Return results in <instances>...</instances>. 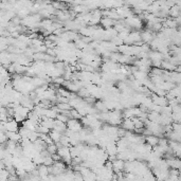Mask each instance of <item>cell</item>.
<instances>
[{
    "label": "cell",
    "instance_id": "obj_1",
    "mask_svg": "<svg viewBox=\"0 0 181 181\" xmlns=\"http://www.w3.org/2000/svg\"><path fill=\"white\" fill-rule=\"evenodd\" d=\"M125 23H126L127 27L138 30V29H141L142 28V19H140L138 15L133 14V15L125 18Z\"/></svg>",
    "mask_w": 181,
    "mask_h": 181
},
{
    "label": "cell",
    "instance_id": "obj_2",
    "mask_svg": "<svg viewBox=\"0 0 181 181\" xmlns=\"http://www.w3.org/2000/svg\"><path fill=\"white\" fill-rule=\"evenodd\" d=\"M66 125H67V128H69V129H71L72 131H74V133H77V131H79V130L83 128V124H82V122H79V120H77V119H69V120L66 122Z\"/></svg>",
    "mask_w": 181,
    "mask_h": 181
},
{
    "label": "cell",
    "instance_id": "obj_3",
    "mask_svg": "<svg viewBox=\"0 0 181 181\" xmlns=\"http://www.w3.org/2000/svg\"><path fill=\"white\" fill-rule=\"evenodd\" d=\"M169 148L172 149L174 156L180 158V155H181V144H180V142L174 141V140H169Z\"/></svg>",
    "mask_w": 181,
    "mask_h": 181
},
{
    "label": "cell",
    "instance_id": "obj_4",
    "mask_svg": "<svg viewBox=\"0 0 181 181\" xmlns=\"http://www.w3.org/2000/svg\"><path fill=\"white\" fill-rule=\"evenodd\" d=\"M4 129H6V131H18V122H16L15 120H11V119L6 121L4 122Z\"/></svg>",
    "mask_w": 181,
    "mask_h": 181
},
{
    "label": "cell",
    "instance_id": "obj_5",
    "mask_svg": "<svg viewBox=\"0 0 181 181\" xmlns=\"http://www.w3.org/2000/svg\"><path fill=\"white\" fill-rule=\"evenodd\" d=\"M165 161L169 169H181L180 159L178 157H176V156H173V157L169 158V159H165Z\"/></svg>",
    "mask_w": 181,
    "mask_h": 181
},
{
    "label": "cell",
    "instance_id": "obj_6",
    "mask_svg": "<svg viewBox=\"0 0 181 181\" xmlns=\"http://www.w3.org/2000/svg\"><path fill=\"white\" fill-rule=\"evenodd\" d=\"M155 35H156V34L153 33V32L149 30H144V31H142V32H140L141 40L144 42V44H149V42L151 41V39L155 37Z\"/></svg>",
    "mask_w": 181,
    "mask_h": 181
},
{
    "label": "cell",
    "instance_id": "obj_7",
    "mask_svg": "<svg viewBox=\"0 0 181 181\" xmlns=\"http://www.w3.org/2000/svg\"><path fill=\"white\" fill-rule=\"evenodd\" d=\"M151 99L153 101L154 104H157V105H160V106H165L167 105V99L165 97H161V95H157L156 93H153L151 94Z\"/></svg>",
    "mask_w": 181,
    "mask_h": 181
},
{
    "label": "cell",
    "instance_id": "obj_8",
    "mask_svg": "<svg viewBox=\"0 0 181 181\" xmlns=\"http://www.w3.org/2000/svg\"><path fill=\"white\" fill-rule=\"evenodd\" d=\"M111 162H112V172L113 173L123 172L124 163H125V161L121 160V159H118V158H115V160H112Z\"/></svg>",
    "mask_w": 181,
    "mask_h": 181
},
{
    "label": "cell",
    "instance_id": "obj_9",
    "mask_svg": "<svg viewBox=\"0 0 181 181\" xmlns=\"http://www.w3.org/2000/svg\"><path fill=\"white\" fill-rule=\"evenodd\" d=\"M121 126H122V128H124L125 130H128V131H133V129H135V125H133V122L131 119H123L122 123H121Z\"/></svg>",
    "mask_w": 181,
    "mask_h": 181
},
{
    "label": "cell",
    "instance_id": "obj_10",
    "mask_svg": "<svg viewBox=\"0 0 181 181\" xmlns=\"http://www.w3.org/2000/svg\"><path fill=\"white\" fill-rule=\"evenodd\" d=\"M37 171H38L40 179H44V180L48 179V166H46L45 164H39V165H37Z\"/></svg>",
    "mask_w": 181,
    "mask_h": 181
},
{
    "label": "cell",
    "instance_id": "obj_11",
    "mask_svg": "<svg viewBox=\"0 0 181 181\" xmlns=\"http://www.w3.org/2000/svg\"><path fill=\"white\" fill-rule=\"evenodd\" d=\"M115 20L113 19L109 18V17H102L100 20V23H101V27L102 28H105V29H108V28H112L113 27V24H115Z\"/></svg>",
    "mask_w": 181,
    "mask_h": 181
},
{
    "label": "cell",
    "instance_id": "obj_12",
    "mask_svg": "<svg viewBox=\"0 0 181 181\" xmlns=\"http://www.w3.org/2000/svg\"><path fill=\"white\" fill-rule=\"evenodd\" d=\"M6 136L9 140L17 142V143H18L21 139V137H20V135H19L18 131H6Z\"/></svg>",
    "mask_w": 181,
    "mask_h": 181
},
{
    "label": "cell",
    "instance_id": "obj_13",
    "mask_svg": "<svg viewBox=\"0 0 181 181\" xmlns=\"http://www.w3.org/2000/svg\"><path fill=\"white\" fill-rule=\"evenodd\" d=\"M169 16H171L172 18L180 16V6L179 4H174L173 6H171L169 10Z\"/></svg>",
    "mask_w": 181,
    "mask_h": 181
},
{
    "label": "cell",
    "instance_id": "obj_14",
    "mask_svg": "<svg viewBox=\"0 0 181 181\" xmlns=\"http://www.w3.org/2000/svg\"><path fill=\"white\" fill-rule=\"evenodd\" d=\"M66 128H67L66 123H64V122H61V121H58L55 119L54 127H53L52 129L56 130V131H58V133H64V131L66 130Z\"/></svg>",
    "mask_w": 181,
    "mask_h": 181
},
{
    "label": "cell",
    "instance_id": "obj_15",
    "mask_svg": "<svg viewBox=\"0 0 181 181\" xmlns=\"http://www.w3.org/2000/svg\"><path fill=\"white\" fill-rule=\"evenodd\" d=\"M176 67L177 66L173 65L169 59H163L162 63H161V68L163 70H166V71H175Z\"/></svg>",
    "mask_w": 181,
    "mask_h": 181
},
{
    "label": "cell",
    "instance_id": "obj_16",
    "mask_svg": "<svg viewBox=\"0 0 181 181\" xmlns=\"http://www.w3.org/2000/svg\"><path fill=\"white\" fill-rule=\"evenodd\" d=\"M158 141H159V137L155 136V135H148V136H145V143H147V144L151 145V146L157 145Z\"/></svg>",
    "mask_w": 181,
    "mask_h": 181
},
{
    "label": "cell",
    "instance_id": "obj_17",
    "mask_svg": "<svg viewBox=\"0 0 181 181\" xmlns=\"http://www.w3.org/2000/svg\"><path fill=\"white\" fill-rule=\"evenodd\" d=\"M93 106L95 107L99 112H103V111H108L107 108H106V104L105 102L103 100H99V101H95V103L93 104Z\"/></svg>",
    "mask_w": 181,
    "mask_h": 181
},
{
    "label": "cell",
    "instance_id": "obj_18",
    "mask_svg": "<svg viewBox=\"0 0 181 181\" xmlns=\"http://www.w3.org/2000/svg\"><path fill=\"white\" fill-rule=\"evenodd\" d=\"M61 135H63V133H58V131H56V130H54V129H50V131H49V136H50V138H51L52 141L54 142V143L59 141Z\"/></svg>",
    "mask_w": 181,
    "mask_h": 181
},
{
    "label": "cell",
    "instance_id": "obj_19",
    "mask_svg": "<svg viewBox=\"0 0 181 181\" xmlns=\"http://www.w3.org/2000/svg\"><path fill=\"white\" fill-rule=\"evenodd\" d=\"M56 115H57V112L53 110L52 108H46L45 110V115L46 118H50V119H55L56 118Z\"/></svg>",
    "mask_w": 181,
    "mask_h": 181
},
{
    "label": "cell",
    "instance_id": "obj_20",
    "mask_svg": "<svg viewBox=\"0 0 181 181\" xmlns=\"http://www.w3.org/2000/svg\"><path fill=\"white\" fill-rule=\"evenodd\" d=\"M59 142L63 146H70V145H71L70 144V138L68 136H66V135H61Z\"/></svg>",
    "mask_w": 181,
    "mask_h": 181
},
{
    "label": "cell",
    "instance_id": "obj_21",
    "mask_svg": "<svg viewBox=\"0 0 181 181\" xmlns=\"http://www.w3.org/2000/svg\"><path fill=\"white\" fill-rule=\"evenodd\" d=\"M110 41H111L115 46H117V47H118V46H121L122 44H123V39H122L121 37H119L118 35H115V36L112 37L111 39H110Z\"/></svg>",
    "mask_w": 181,
    "mask_h": 181
},
{
    "label": "cell",
    "instance_id": "obj_22",
    "mask_svg": "<svg viewBox=\"0 0 181 181\" xmlns=\"http://www.w3.org/2000/svg\"><path fill=\"white\" fill-rule=\"evenodd\" d=\"M46 148H47V151H48L49 153H50V155L55 154V153L57 151V147H56L55 143H51V144H48Z\"/></svg>",
    "mask_w": 181,
    "mask_h": 181
},
{
    "label": "cell",
    "instance_id": "obj_23",
    "mask_svg": "<svg viewBox=\"0 0 181 181\" xmlns=\"http://www.w3.org/2000/svg\"><path fill=\"white\" fill-rule=\"evenodd\" d=\"M56 106L59 110H66V109H71L72 107L70 106L69 103H56Z\"/></svg>",
    "mask_w": 181,
    "mask_h": 181
},
{
    "label": "cell",
    "instance_id": "obj_24",
    "mask_svg": "<svg viewBox=\"0 0 181 181\" xmlns=\"http://www.w3.org/2000/svg\"><path fill=\"white\" fill-rule=\"evenodd\" d=\"M171 117H172L173 122H178V123H180L181 112H172V113H171Z\"/></svg>",
    "mask_w": 181,
    "mask_h": 181
},
{
    "label": "cell",
    "instance_id": "obj_25",
    "mask_svg": "<svg viewBox=\"0 0 181 181\" xmlns=\"http://www.w3.org/2000/svg\"><path fill=\"white\" fill-rule=\"evenodd\" d=\"M53 159H52L51 156H47V157L44 158V161H42V164H45L46 166H50L53 164Z\"/></svg>",
    "mask_w": 181,
    "mask_h": 181
},
{
    "label": "cell",
    "instance_id": "obj_26",
    "mask_svg": "<svg viewBox=\"0 0 181 181\" xmlns=\"http://www.w3.org/2000/svg\"><path fill=\"white\" fill-rule=\"evenodd\" d=\"M56 120H58V121H61V122H64V123H66L67 121L69 120V118L67 117V115H63V113H57L56 115Z\"/></svg>",
    "mask_w": 181,
    "mask_h": 181
},
{
    "label": "cell",
    "instance_id": "obj_27",
    "mask_svg": "<svg viewBox=\"0 0 181 181\" xmlns=\"http://www.w3.org/2000/svg\"><path fill=\"white\" fill-rule=\"evenodd\" d=\"M125 133H126V130L124 128H118V137L121 138V137H125Z\"/></svg>",
    "mask_w": 181,
    "mask_h": 181
},
{
    "label": "cell",
    "instance_id": "obj_28",
    "mask_svg": "<svg viewBox=\"0 0 181 181\" xmlns=\"http://www.w3.org/2000/svg\"><path fill=\"white\" fill-rule=\"evenodd\" d=\"M52 159H53V161H58V160H61V158L59 157V155L57 154V153H55V154H52L51 155Z\"/></svg>",
    "mask_w": 181,
    "mask_h": 181
}]
</instances>
